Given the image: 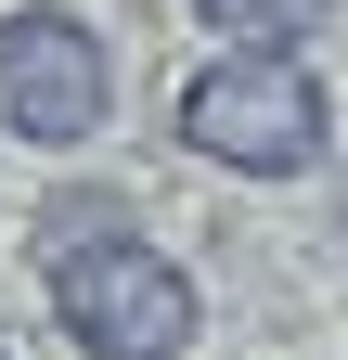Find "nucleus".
<instances>
[{
    "label": "nucleus",
    "instance_id": "3",
    "mask_svg": "<svg viewBox=\"0 0 348 360\" xmlns=\"http://www.w3.org/2000/svg\"><path fill=\"white\" fill-rule=\"evenodd\" d=\"M116 116V52L91 13H65V0H13L0 13V129L39 155H77L91 129Z\"/></svg>",
    "mask_w": 348,
    "mask_h": 360
},
{
    "label": "nucleus",
    "instance_id": "1",
    "mask_svg": "<svg viewBox=\"0 0 348 360\" xmlns=\"http://www.w3.org/2000/svg\"><path fill=\"white\" fill-rule=\"evenodd\" d=\"M181 142L206 167H232V180H310L323 142H335V103H323L310 52H284V39H220V52L194 65V90H181Z\"/></svg>",
    "mask_w": 348,
    "mask_h": 360
},
{
    "label": "nucleus",
    "instance_id": "2",
    "mask_svg": "<svg viewBox=\"0 0 348 360\" xmlns=\"http://www.w3.org/2000/svg\"><path fill=\"white\" fill-rule=\"evenodd\" d=\"M39 283H52V322L91 347V360H181L194 322H206V296H194V270L142 245L129 219H104V232H77L39 257Z\"/></svg>",
    "mask_w": 348,
    "mask_h": 360
},
{
    "label": "nucleus",
    "instance_id": "5",
    "mask_svg": "<svg viewBox=\"0 0 348 360\" xmlns=\"http://www.w3.org/2000/svg\"><path fill=\"white\" fill-rule=\"evenodd\" d=\"M0 360H13V347H0Z\"/></svg>",
    "mask_w": 348,
    "mask_h": 360
},
{
    "label": "nucleus",
    "instance_id": "4",
    "mask_svg": "<svg viewBox=\"0 0 348 360\" xmlns=\"http://www.w3.org/2000/svg\"><path fill=\"white\" fill-rule=\"evenodd\" d=\"M206 39H284V52H310V39L335 26V0H194Z\"/></svg>",
    "mask_w": 348,
    "mask_h": 360
}]
</instances>
